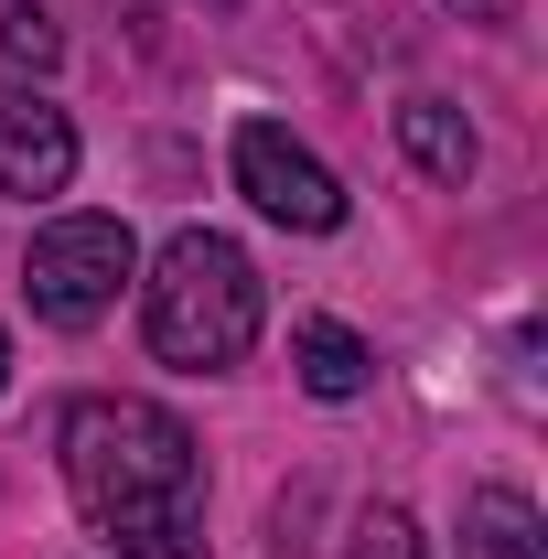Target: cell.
Instances as JSON below:
<instances>
[{"mask_svg":"<svg viewBox=\"0 0 548 559\" xmlns=\"http://www.w3.org/2000/svg\"><path fill=\"white\" fill-rule=\"evenodd\" d=\"M65 485L119 559H205V452L151 399H75Z\"/></svg>","mask_w":548,"mask_h":559,"instance_id":"obj_1","label":"cell"},{"mask_svg":"<svg viewBox=\"0 0 548 559\" xmlns=\"http://www.w3.org/2000/svg\"><path fill=\"white\" fill-rule=\"evenodd\" d=\"M259 270H248V248L237 237H215V226H183L151 280H140V334L162 366H183V377H226L237 355L259 345Z\"/></svg>","mask_w":548,"mask_h":559,"instance_id":"obj_2","label":"cell"},{"mask_svg":"<svg viewBox=\"0 0 548 559\" xmlns=\"http://www.w3.org/2000/svg\"><path fill=\"white\" fill-rule=\"evenodd\" d=\"M130 270H140V237L119 226V215H55V226L33 237V259H22V290H33V312H44V323L86 334V323H108V312H119Z\"/></svg>","mask_w":548,"mask_h":559,"instance_id":"obj_3","label":"cell"},{"mask_svg":"<svg viewBox=\"0 0 548 559\" xmlns=\"http://www.w3.org/2000/svg\"><path fill=\"white\" fill-rule=\"evenodd\" d=\"M237 183H248V205H259V215L301 226V237L344 226V183H334V173H323L290 130H279V119H248V130H237Z\"/></svg>","mask_w":548,"mask_h":559,"instance_id":"obj_4","label":"cell"},{"mask_svg":"<svg viewBox=\"0 0 548 559\" xmlns=\"http://www.w3.org/2000/svg\"><path fill=\"white\" fill-rule=\"evenodd\" d=\"M75 183V130L33 86H0V194H65Z\"/></svg>","mask_w":548,"mask_h":559,"instance_id":"obj_5","label":"cell"},{"mask_svg":"<svg viewBox=\"0 0 548 559\" xmlns=\"http://www.w3.org/2000/svg\"><path fill=\"white\" fill-rule=\"evenodd\" d=\"M398 140H409V162H419V173H430V183H452V194L474 183V162H484L474 119H463L452 97H409V108H398Z\"/></svg>","mask_w":548,"mask_h":559,"instance_id":"obj_6","label":"cell"},{"mask_svg":"<svg viewBox=\"0 0 548 559\" xmlns=\"http://www.w3.org/2000/svg\"><path fill=\"white\" fill-rule=\"evenodd\" d=\"M463 559H548L538 549V506L516 485H474L463 495Z\"/></svg>","mask_w":548,"mask_h":559,"instance_id":"obj_7","label":"cell"},{"mask_svg":"<svg viewBox=\"0 0 548 559\" xmlns=\"http://www.w3.org/2000/svg\"><path fill=\"white\" fill-rule=\"evenodd\" d=\"M290 355H301V388H312V399H366V366H377V355L355 345L344 323H323V312H312V323L290 334Z\"/></svg>","mask_w":548,"mask_h":559,"instance_id":"obj_8","label":"cell"},{"mask_svg":"<svg viewBox=\"0 0 548 559\" xmlns=\"http://www.w3.org/2000/svg\"><path fill=\"white\" fill-rule=\"evenodd\" d=\"M0 55H11L22 75H44L55 55H65V33H55V11H44V0H11V11H0Z\"/></svg>","mask_w":548,"mask_h":559,"instance_id":"obj_9","label":"cell"},{"mask_svg":"<svg viewBox=\"0 0 548 559\" xmlns=\"http://www.w3.org/2000/svg\"><path fill=\"white\" fill-rule=\"evenodd\" d=\"M355 559H430V549H419V527L398 516V506H377V516L355 527Z\"/></svg>","mask_w":548,"mask_h":559,"instance_id":"obj_10","label":"cell"},{"mask_svg":"<svg viewBox=\"0 0 548 559\" xmlns=\"http://www.w3.org/2000/svg\"><path fill=\"white\" fill-rule=\"evenodd\" d=\"M463 22H516V0H452Z\"/></svg>","mask_w":548,"mask_h":559,"instance_id":"obj_11","label":"cell"},{"mask_svg":"<svg viewBox=\"0 0 548 559\" xmlns=\"http://www.w3.org/2000/svg\"><path fill=\"white\" fill-rule=\"evenodd\" d=\"M0 388H11V334H0Z\"/></svg>","mask_w":548,"mask_h":559,"instance_id":"obj_12","label":"cell"}]
</instances>
